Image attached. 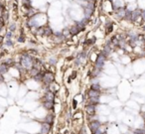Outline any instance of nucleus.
<instances>
[{
	"label": "nucleus",
	"mask_w": 145,
	"mask_h": 134,
	"mask_svg": "<svg viewBox=\"0 0 145 134\" xmlns=\"http://www.w3.org/2000/svg\"><path fill=\"white\" fill-rule=\"evenodd\" d=\"M33 61H34V58L31 55H28V54H23L20 58V65H21L22 68H24L25 70H30L33 68Z\"/></svg>",
	"instance_id": "nucleus-1"
},
{
	"label": "nucleus",
	"mask_w": 145,
	"mask_h": 134,
	"mask_svg": "<svg viewBox=\"0 0 145 134\" xmlns=\"http://www.w3.org/2000/svg\"><path fill=\"white\" fill-rule=\"evenodd\" d=\"M100 127H101V123L97 119H93L89 122V129L90 130L92 134H96L100 129Z\"/></svg>",
	"instance_id": "nucleus-2"
},
{
	"label": "nucleus",
	"mask_w": 145,
	"mask_h": 134,
	"mask_svg": "<svg viewBox=\"0 0 145 134\" xmlns=\"http://www.w3.org/2000/svg\"><path fill=\"white\" fill-rule=\"evenodd\" d=\"M55 81V74L52 72H49V71H46L44 74V77H43V82L45 86H50L51 83L54 82Z\"/></svg>",
	"instance_id": "nucleus-3"
},
{
	"label": "nucleus",
	"mask_w": 145,
	"mask_h": 134,
	"mask_svg": "<svg viewBox=\"0 0 145 134\" xmlns=\"http://www.w3.org/2000/svg\"><path fill=\"white\" fill-rule=\"evenodd\" d=\"M106 58H107V57H106V56L104 55V54H103V53L101 52V53L97 56L96 62H94V68L101 70V69H102V67L104 66V63H105Z\"/></svg>",
	"instance_id": "nucleus-4"
},
{
	"label": "nucleus",
	"mask_w": 145,
	"mask_h": 134,
	"mask_svg": "<svg viewBox=\"0 0 145 134\" xmlns=\"http://www.w3.org/2000/svg\"><path fill=\"white\" fill-rule=\"evenodd\" d=\"M93 11H94V3L89 2L88 5H86V8H85V15H86V18H89V16L93 13Z\"/></svg>",
	"instance_id": "nucleus-5"
},
{
	"label": "nucleus",
	"mask_w": 145,
	"mask_h": 134,
	"mask_svg": "<svg viewBox=\"0 0 145 134\" xmlns=\"http://www.w3.org/2000/svg\"><path fill=\"white\" fill-rule=\"evenodd\" d=\"M85 110L86 114L89 116H93L97 113V105H93V104H86L85 107Z\"/></svg>",
	"instance_id": "nucleus-6"
},
{
	"label": "nucleus",
	"mask_w": 145,
	"mask_h": 134,
	"mask_svg": "<svg viewBox=\"0 0 145 134\" xmlns=\"http://www.w3.org/2000/svg\"><path fill=\"white\" fill-rule=\"evenodd\" d=\"M52 126L53 125L49 124L47 122H42L41 124V129H40V132L42 134H49L52 130Z\"/></svg>",
	"instance_id": "nucleus-7"
},
{
	"label": "nucleus",
	"mask_w": 145,
	"mask_h": 134,
	"mask_svg": "<svg viewBox=\"0 0 145 134\" xmlns=\"http://www.w3.org/2000/svg\"><path fill=\"white\" fill-rule=\"evenodd\" d=\"M42 105L44 106L45 109L53 110L54 106H55V101H52V100H43V101H42Z\"/></svg>",
	"instance_id": "nucleus-8"
},
{
	"label": "nucleus",
	"mask_w": 145,
	"mask_h": 134,
	"mask_svg": "<svg viewBox=\"0 0 145 134\" xmlns=\"http://www.w3.org/2000/svg\"><path fill=\"white\" fill-rule=\"evenodd\" d=\"M43 100H52V101H55V93L51 90H48L47 93L44 94Z\"/></svg>",
	"instance_id": "nucleus-9"
},
{
	"label": "nucleus",
	"mask_w": 145,
	"mask_h": 134,
	"mask_svg": "<svg viewBox=\"0 0 145 134\" xmlns=\"http://www.w3.org/2000/svg\"><path fill=\"white\" fill-rule=\"evenodd\" d=\"M89 97H99L100 96V90H96L93 89H89L88 91Z\"/></svg>",
	"instance_id": "nucleus-10"
},
{
	"label": "nucleus",
	"mask_w": 145,
	"mask_h": 134,
	"mask_svg": "<svg viewBox=\"0 0 145 134\" xmlns=\"http://www.w3.org/2000/svg\"><path fill=\"white\" fill-rule=\"evenodd\" d=\"M54 121H55V115H54L53 113H48L47 116L45 117V119L43 120V122H47L49 124L53 125L54 124Z\"/></svg>",
	"instance_id": "nucleus-11"
},
{
	"label": "nucleus",
	"mask_w": 145,
	"mask_h": 134,
	"mask_svg": "<svg viewBox=\"0 0 145 134\" xmlns=\"http://www.w3.org/2000/svg\"><path fill=\"white\" fill-rule=\"evenodd\" d=\"M54 34L52 29L50 26H48V25H46V26H44V32H43V36H47V37H50L52 36Z\"/></svg>",
	"instance_id": "nucleus-12"
},
{
	"label": "nucleus",
	"mask_w": 145,
	"mask_h": 134,
	"mask_svg": "<svg viewBox=\"0 0 145 134\" xmlns=\"http://www.w3.org/2000/svg\"><path fill=\"white\" fill-rule=\"evenodd\" d=\"M88 104H93V105H98L99 104V97H89Z\"/></svg>",
	"instance_id": "nucleus-13"
},
{
	"label": "nucleus",
	"mask_w": 145,
	"mask_h": 134,
	"mask_svg": "<svg viewBox=\"0 0 145 134\" xmlns=\"http://www.w3.org/2000/svg\"><path fill=\"white\" fill-rule=\"evenodd\" d=\"M113 30V24L112 22H107L105 24V33L106 34H109V33H111Z\"/></svg>",
	"instance_id": "nucleus-14"
},
{
	"label": "nucleus",
	"mask_w": 145,
	"mask_h": 134,
	"mask_svg": "<svg viewBox=\"0 0 145 134\" xmlns=\"http://www.w3.org/2000/svg\"><path fill=\"white\" fill-rule=\"evenodd\" d=\"M39 73H40V70L37 69V68H34V67H33L32 69L29 70V74H30V76H31L32 78H35Z\"/></svg>",
	"instance_id": "nucleus-15"
},
{
	"label": "nucleus",
	"mask_w": 145,
	"mask_h": 134,
	"mask_svg": "<svg viewBox=\"0 0 145 134\" xmlns=\"http://www.w3.org/2000/svg\"><path fill=\"white\" fill-rule=\"evenodd\" d=\"M8 67L9 66H8L7 64H5V63H3V64L0 65V74H6L7 71H8Z\"/></svg>",
	"instance_id": "nucleus-16"
},
{
	"label": "nucleus",
	"mask_w": 145,
	"mask_h": 134,
	"mask_svg": "<svg viewBox=\"0 0 145 134\" xmlns=\"http://www.w3.org/2000/svg\"><path fill=\"white\" fill-rule=\"evenodd\" d=\"M44 74H45V72H43V71H40V73H39L38 74H37V76H36L35 78H34L36 82H43Z\"/></svg>",
	"instance_id": "nucleus-17"
},
{
	"label": "nucleus",
	"mask_w": 145,
	"mask_h": 134,
	"mask_svg": "<svg viewBox=\"0 0 145 134\" xmlns=\"http://www.w3.org/2000/svg\"><path fill=\"white\" fill-rule=\"evenodd\" d=\"M100 71L101 70H99V69H97V68H94L93 71H92V73H90V74H92V78H97L99 74H100Z\"/></svg>",
	"instance_id": "nucleus-18"
},
{
	"label": "nucleus",
	"mask_w": 145,
	"mask_h": 134,
	"mask_svg": "<svg viewBox=\"0 0 145 134\" xmlns=\"http://www.w3.org/2000/svg\"><path fill=\"white\" fill-rule=\"evenodd\" d=\"M22 3L26 9H31V0H22Z\"/></svg>",
	"instance_id": "nucleus-19"
},
{
	"label": "nucleus",
	"mask_w": 145,
	"mask_h": 134,
	"mask_svg": "<svg viewBox=\"0 0 145 134\" xmlns=\"http://www.w3.org/2000/svg\"><path fill=\"white\" fill-rule=\"evenodd\" d=\"M1 17L3 18L4 22L8 20V18H9V14H8V12H7L6 10H3V11H2V13H1Z\"/></svg>",
	"instance_id": "nucleus-20"
},
{
	"label": "nucleus",
	"mask_w": 145,
	"mask_h": 134,
	"mask_svg": "<svg viewBox=\"0 0 145 134\" xmlns=\"http://www.w3.org/2000/svg\"><path fill=\"white\" fill-rule=\"evenodd\" d=\"M90 89H96V90H100V86H99V83H92V86H90Z\"/></svg>",
	"instance_id": "nucleus-21"
},
{
	"label": "nucleus",
	"mask_w": 145,
	"mask_h": 134,
	"mask_svg": "<svg viewBox=\"0 0 145 134\" xmlns=\"http://www.w3.org/2000/svg\"><path fill=\"white\" fill-rule=\"evenodd\" d=\"M94 42H96V38H93V39H89V40H86L85 42V45L86 46H90V45H93Z\"/></svg>",
	"instance_id": "nucleus-22"
},
{
	"label": "nucleus",
	"mask_w": 145,
	"mask_h": 134,
	"mask_svg": "<svg viewBox=\"0 0 145 134\" xmlns=\"http://www.w3.org/2000/svg\"><path fill=\"white\" fill-rule=\"evenodd\" d=\"M49 63L51 64L52 66H54V65H56V63H57V59L56 58H51L49 60Z\"/></svg>",
	"instance_id": "nucleus-23"
},
{
	"label": "nucleus",
	"mask_w": 145,
	"mask_h": 134,
	"mask_svg": "<svg viewBox=\"0 0 145 134\" xmlns=\"http://www.w3.org/2000/svg\"><path fill=\"white\" fill-rule=\"evenodd\" d=\"M18 42H20V43H23V42H25V36L21 33V35H20V37L18 38Z\"/></svg>",
	"instance_id": "nucleus-24"
},
{
	"label": "nucleus",
	"mask_w": 145,
	"mask_h": 134,
	"mask_svg": "<svg viewBox=\"0 0 145 134\" xmlns=\"http://www.w3.org/2000/svg\"><path fill=\"white\" fill-rule=\"evenodd\" d=\"M76 77H77V72H73V74H72V76L69 78V82H71L72 79H74Z\"/></svg>",
	"instance_id": "nucleus-25"
},
{
	"label": "nucleus",
	"mask_w": 145,
	"mask_h": 134,
	"mask_svg": "<svg viewBox=\"0 0 145 134\" xmlns=\"http://www.w3.org/2000/svg\"><path fill=\"white\" fill-rule=\"evenodd\" d=\"M9 29H10V32L14 31L15 29H16V25H15V24H12V25H10V26H9Z\"/></svg>",
	"instance_id": "nucleus-26"
},
{
	"label": "nucleus",
	"mask_w": 145,
	"mask_h": 134,
	"mask_svg": "<svg viewBox=\"0 0 145 134\" xmlns=\"http://www.w3.org/2000/svg\"><path fill=\"white\" fill-rule=\"evenodd\" d=\"M12 45H13V43H12L11 39H7V41H6V46H12Z\"/></svg>",
	"instance_id": "nucleus-27"
},
{
	"label": "nucleus",
	"mask_w": 145,
	"mask_h": 134,
	"mask_svg": "<svg viewBox=\"0 0 145 134\" xmlns=\"http://www.w3.org/2000/svg\"><path fill=\"white\" fill-rule=\"evenodd\" d=\"M77 105H78V101H77L76 99H74L73 100V107L74 108H77Z\"/></svg>",
	"instance_id": "nucleus-28"
},
{
	"label": "nucleus",
	"mask_w": 145,
	"mask_h": 134,
	"mask_svg": "<svg viewBox=\"0 0 145 134\" xmlns=\"http://www.w3.org/2000/svg\"><path fill=\"white\" fill-rule=\"evenodd\" d=\"M11 36H12V32H7V34H6V38H7V39H10V38H11Z\"/></svg>",
	"instance_id": "nucleus-29"
},
{
	"label": "nucleus",
	"mask_w": 145,
	"mask_h": 134,
	"mask_svg": "<svg viewBox=\"0 0 145 134\" xmlns=\"http://www.w3.org/2000/svg\"><path fill=\"white\" fill-rule=\"evenodd\" d=\"M4 81V78H3V74H0V82H2Z\"/></svg>",
	"instance_id": "nucleus-30"
},
{
	"label": "nucleus",
	"mask_w": 145,
	"mask_h": 134,
	"mask_svg": "<svg viewBox=\"0 0 145 134\" xmlns=\"http://www.w3.org/2000/svg\"><path fill=\"white\" fill-rule=\"evenodd\" d=\"M2 42H3V37H2V36H0V45L2 44Z\"/></svg>",
	"instance_id": "nucleus-31"
},
{
	"label": "nucleus",
	"mask_w": 145,
	"mask_h": 134,
	"mask_svg": "<svg viewBox=\"0 0 145 134\" xmlns=\"http://www.w3.org/2000/svg\"><path fill=\"white\" fill-rule=\"evenodd\" d=\"M143 129H144V130H145V123H144V125H143V127H142Z\"/></svg>",
	"instance_id": "nucleus-32"
},
{
	"label": "nucleus",
	"mask_w": 145,
	"mask_h": 134,
	"mask_svg": "<svg viewBox=\"0 0 145 134\" xmlns=\"http://www.w3.org/2000/svg\"><path fill=\"white\" fill-rule=\"evenodd\" d=\"M37 134H42V133H41V132H40V133H37Z\"/></svg>",
	"instance_id": "nucleus-33"
}]
</instances>
